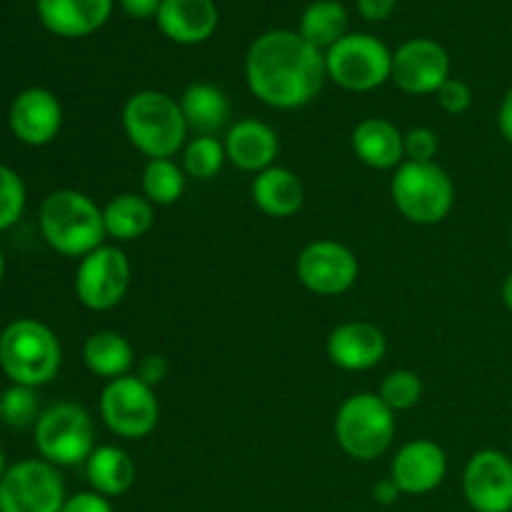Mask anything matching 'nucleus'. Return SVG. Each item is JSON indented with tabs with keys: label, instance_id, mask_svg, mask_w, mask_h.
Returning <instances> with one entry per match:
<instances>
[{
	"label": "nucleus",
	"instance_id": "nucleus-1",
	"mask_svg": "<svg viewBox=\"0 0 512 512\" xmlns=\"http://www.w3.org/2000/svg\"><path fill=\"white\" fill-rule=\"evenodd\" d=\"M325 78V53L295 30H268L245 55L250 93L270 108L295 110L313 103Z\"/></svg>",
	"mask_w": 512,
	"mask_h": 512
},
{
	"label": "nucleus",
	"instance_id": "nucleus-12",
	"mask_svg": "<svg viewBox=\"0 0 512 512\" xmlns=\"http://www.w3.org/2000/svg\"><path fill=\"white\" fill-rule=\"evenodd\" d=\"M298 280L315 295H343L355 285L360 273L358 258L338 240H315L305 245L295 263Z\"/></svg>",
	"mask_w": 512,
	"mask_h": 512
},
{
	"label": "nucleus",
	"instance_id": "nucleus-7",
	"mask_svg": "<svg viewBox=\"0 0 512 512\" xmlns=\"http://www.w3.org/2000/svg\"><path fill=\"white\" fill-rule=\"evenodd\" d=\"M33 440L40 458L55 468L88 463L95 450L93 418L75 403L50 405L35 423Z\"/></svg>",
	"mask_w": 512,
	"mask_h": 512
},
{
	"label": "nucleus",
	"instance_id": "nucleus-5",
	"mask_svg": "<svg viewBox=\"0 0 512 512\" xmlns=\"http://www.w3.org/2000/svg\"><path fill=\"white\" fill-rule=\"evenodd\" d=\"M390 195L405 220L415 225H435L453 210L455 185L438 163L405 160L395 168Z\"/></svg>",
	"mask_w": 512,
	"mask_h": 512
},
{
	"label": "nucleus",
	"instance_id": "nucleus-19",
	"mask_svg": "<svg viewBox=\"0 0 512 512\" xmlns=\"http://www.w3.org/2000/svg\"><path fill=\"white\" fill-rule=\"evenodd\" d=\"M155 20L173 43L198 45L213 38L220 15L213 0H163Z\"/></svg>",
	"mask_w": 512,
	"mask_h": 512
},
{
	"label": "nucleus",
	"instance_id": "nucleus-2",
	"mask_svg": "<svg viewBox=\"0 0 512 512\" xmlns=\"http://www.w3.org/2000/svg\"><path fill=\"white\" fill-rule=\"evenodd\" d=\"M40 235L55 253L65 258H85L105 245L103 208L80 190H55L43 200L38 213Z\"/></svg>",
	"mask_w": 512,
	"mask_h": 512
},
{
	"label": "nucleus",
	"instance_id": "nucleus-23",
	"mask_svg": "<svg viewBox=\"0 0 512 512\" xmlns=\"http://www.w3.org/2000/svg\"><path fill=\"white\" fill-rule=\"evenodd\" d=\"M135 475L138 470L133 458L115 445H98L85 463V478L90 488L108 500L128 493L135 483Z\"/></svg>",
	"mask_w": 512,
	"mask_h": 512
},
{
	"label": "nucleus",
	"instance_id": "nucleus-17",
	"mask_svg": "<svg viewBox=\"0 0 512 512\" xmlns=\"http://www.w3.org/2000/svg\"><path fill=\"white\" fill-rule=\"evenodd\" d=\"M328 358L330 363L343 370H370L385 358L388 353V340L383 330L365 320H350V323L338 325L328 335Z\"/></svg>",
	"mask_w": 512,
	"mask_h": 512
},
{
	"label": "nucleus",
	"instance_id": "nucleus-26",
	"mask_svg": "<svg viewBox=\"0 0 512 512\" xmlns=\"http://www.w3.org/2000/svg\"><path fill=\"white\" fill-rule=\"evenodd\" d=\"M83 360L90 373L110 383V380L130 375V368L135 365V353L125 335L115 333V330H98L85 340Z\"/></svg>",
	"mask_w": 512,
	"mask_h": 512
},
{
	"label": "nucleus",
	"instance_id": "nucleus-34",
	"mask_svg": "<svg viewBox=\"0 0 512 512\" xmlns=\"http://www.w3.org/2000/svg\"><path fill=\"white\" fill-rule=\"evenodd\" d=\"M435 98H438L440 108H443L445 113L463 115L465 110H468L470 105H473V90H470V85L465 83V80L448 78L438 88Z\"/></svg>",
	"mask_w": 512,
	"mask_h": 512
},
{
	"label": "nucleus",
	"instance_id": "nucleus-38",
	"mask_svg": "<svg viewBox=\"0 0 512 512\" xmlns=\"http://www.w3.org/2000/svg\"><path fill=\"white\" fill-rule=\"evenodd\" d=\"M160 5H163V0H120V8H123L130 18H138V20L155 18Z\"/></svg>",
	"mask_w": 512,
	"mask_h": 512
},
{
	"label": "nucleus",
	"instance_id": "nucleus-43",
	"mask_svg": "<svg viewBox=\"0 0 512 512\" xmlns=\"http://www.w3.org/2000/svg\"><path fill=\"white\" fill-rule=\"evenodd\" d=\"M3 278H5V255L3 250H0V283H3Z\"/></svg>",
	"mask_w": 512,
	"mask_h": 512
},
{
	"label": "nucleus",
	"instance_id": "nucleus-11",
	"mask_svg": "<svg viewBox=\"0 0 512 512\" xmlns=\"http://www.w3.org/2000/svg\"><path fill=\"white\" fill-rule=\"evenodd\" d=\"M130 288V260L118 245H100L80 258L75 270V295L95 313L113 310L123 303Z\"/></svg>",
	"mask_w": 512,
	"mask_h": 512
},
{
	"label": "nucleus",
	"instance_id": "nucleus-30",
	"mask_svg": "<svg viewBox=\"0 0 512 512\" xmlns=\"http://www.w3.org/2000/svg\"><path fill=\"white\" fill-rule=\"evenodd\" d=\"M40 405L35 388H25V385H10L8 390L0 393V420L8 428L23 430L38 423Z\"/></svg>",
	"mask_w": 512,
	"mask_h": 512
},
{
	"label": "nucleus",
	"instance_id": "nucleus-27",
	"mask_svg": "<svg viewBox=\"0 0 512 512\" xmlns=\"http://www.w3.org/2000/svg\"><path fill=\"white\" fill-rule=\"evenodd\" d=\"M298 33L313 48L330 50L340 38L348 35V10L338 0H315L305 8Z\"/></svg>",
	"mask_w": 512,
	"mask_h": 512
},
{
	"label": "nucleus",
	"instance_id": "nucleus-40",
	"mask_svg": "<svg viewBox=\"0 0 512 512\" xmlns=\"http://www.w3.org/2000/svg\"><path fill=\"white\" fill-rule=\"evenodd\" d=\"M498 130L505 140L512 145V88L505 93L503 103L498 110Z\"/></svg>",
	"mask_w": 512,
	"mask_h": 512
},
{
	"label": "nucleus",
	"instance_id": "nucleus-39",
	"mask_svg": "<svg viewBox=\"0 0 512 512\" xmlns=\"http://www.w3.org/2000/svg\"><path fill=\"white\" fill-rule=\"evenodd\" d=\"M400 495L403 493H400V488L390 478L378 480V483L373 485V498H375V503H380V505H393Z\"/></svg>",
	"mask_w": 512,
	"mask_h": 512
},
{
	"label": "nucleus",
	"instance_id": "nucleus-32",
	"mask_svg": "<svg viewBox=\"0 0 512 512\" xmlns=\"http://www.w3.org/2000/svg\"><path fill=\"white\" fill-rule=\"evenodd\" d=\"M25 203H28V193H25V183L13 168L0 163V233L13 228L25 213Z\"/></svg>",
	"mask_w": 512,
	"mask_h": 512
},
{
	"label": "nucleus",
	"instance_id": "nucleus-28",
	"mask_svg": "<svg viewBox=\"0 0 512 512\" xmlns=\"http://www.w3.org/2000/svg\"><path fill=\"white\" fill-rule=\"evenodd\" d=\"M185 170L173 158L148 160L140 175V188L143 195L158 208L175 205L185 193Z\"/></svg>",
	"mask_w": 512,
	"mask_h": 512
},
{
	"label": "nucleus",
	"instance_id": "nucleus-25",
	"mask_svg": "<svg viewBox=\"0 0 512 512\" xmlns=\"http://www.w3.org/2000/svg\"><path fill=\"white\" fill-rule=\"evenodd\" d=\"M103 223L108 238L118 240V243H130V240L143 238L153 228L155 205L145 195L120 193L105 203Z\"/></svg>",
	"mask_w": 512,
	"mask_h": 512
},
{
	"label": "nucleus",
	"instance_id": "nucleus-13",
	"mask_svg": "<svg viewBox=\"0 0 512 512\" xmlns=\"http://www.w3.org/2000/svg\"><path fill=\"white\" fill-rule=\"evenodd\" d=\"M463 495L475 512H512V458L478 450L463 470Z\"/></svg>",
	"mask_w": 512,
	"mask_h": 512
},
{
	"label": "nucleus",
	"instance_id": "nucleus-33",
	"mask_svg": "<svg viewBox=\"0 0 512 512\" xmlns=\"http://www.w3.org/2000/svg\"><path fill=\"white\" fill-rule=\"evenodd\" d=\"M405 148V160L410 163H435V155H438V133L433 128H425V125H418V128H410L403 138Z\"/></svg>",
	"mask_w": 512,
	"mask_h": 512
},
{
	"label": "nucleus",
	"instance_id": "nucleus-29",
	"mask_svg": "<svg viewBox=\"0 0 512 512\" xmlns=\"http://www.w3.org/2000/svg\"><path fill=\"white\" fill-rule=\"evenodd\" d=\"M228 163L225 145L215 135H195L183 148V170L188 178L213 180Z\"/></svg>",
	"mask_w": 512,
	"mask_h": 512
},
{
	"label": "nucleus",
	"instance_id": "nucleus-6",
	"mask_svg": "<svg viewBox=\"0 0 512 512\" xmlns=\"http://www.w3.org/2000/svg\"><path fill=\"white\" fill-rule=\"evenodd\" d=\"M335 438L345 455L360 463L388 453L395 438V413L378 393H355L335 415Z\"/></svg>",
	"mask_w": 512,
	"mask_h": 512
},
{
	"label": "nucleus",
	"instance_id": "nucleus-20",
	"mask_svg": "<svg viewBox=\"0 0 512 512\" xmlns=\"http://www.w3.org/2000/svg\"><path fill=\"white\" fill-rule=\"evenodd\" d=\"M113 0H38V18L60 38H85L108 23Z\"/></svg>",
	"mask_w": 512,
	"mask_h": 512
},
{
	"label": "nucleus",
	"instance_id": "nucleus-24",
	"mask_svg": "<svg viewBox=\"0 0 512 512\" xmlns=\"http://www.w3.org/2000/svg\"><path fill=\"white\" fill-rule=\"evenodd\" d=\"M180 108H183L188 128L198 135H215L230 123V115H233L225 90L213 83L188 85L180 98Z\"/></svg>",
	"mask_w": 512,
	"mask_h": 512
},
{
	"label": "nucleus",
	"instance_id": "nucleus-15",
	"mask_svg": "<svg viewBox=\"0 0 512 512\" xmlns=\"http://www.w3.org/2000/svg\"><path fill=\"white\" fill-rule=\"evenodd\" d=\"M8 125L23 145L43 148L53 143L63 128V105L50 90L28 88L10 103Z\"/></svg>",
	"mask_w": 512,
	"mask_h": 512
},
{
	"label": "nucleus",
	"instance_id": "nucleus-42",
	"mask_svg": "<svg viewBox=\"0 0 512 512\" xmlns=\"http://www.w3.org/2000/svg\"><path fill=\"white\" fill-rule=\"evenodd\" d=\"M5 470H8V465H5V455H3V448H0V480H3Z\"/></svg>",
	"mask_w": 512,
	"mask_h": 512
},
{
	"label": "nucleus",
	"instance_id": "nucleus-44",
	"mask_svg": "<svg viewBox=\"0 0 512 512\" xmlns=\"http://www.w3.org/2000/svg\"><path fill=\"white\" fill-rule=\"evenodd\" d=\"M0 423H3V420H0Z\"/></svg>",
	"mask_w": 512,
	"mask_h": 512
},
{
	"label": "nucleus",
	"instance_id": "nucleus-10",
	"mask_svg": "<svg viewBox=\"0 0 512 512\" xmlns=\"http://www.w3.org/2000/svg\"><path fill=\"white\" fill-rule=\"evenodd\" d=\"M65 500L63 475L43 458L8 465L0 480V512H60Z\"/></svg>",
	"mask_w": 512,
	"mask_h": 512
},
{
	"label": "nucleus",
	"instance_id": "nucleus-9",
	"mask_svg": "<svg viewBox=\"0 0 512 512\" xmlns=\"http://www.w3.org/2000/svg\"><path fill=\"white\" fill-rule=\"evenodd\" d=\"M100 418L118 438H148L158 428L160 420L155 388L145 385L138 375H123V378L110 380L100 393Z\"/></svg>",
	"mask_w": 512,
	"mask_h": 512
},
{
	"label": "nucleus",
	"instance_id": "nucleus-22",
	"mask_svg": "<svg viewBox=\"0 0 512 512\" xmlns=\"http://www.w3.org/2000/svg\"><path fill=\"white\" fill-rule=\"evenodd\" d=\"M250 193H253V203L258 205V210H263L270 218H290L303 208L305 200L303 180L293 170L280 168V165L255 175Z\"/></svg>",
	"mask_w": 512,
	"mask_h": 512
},
{
	"label": "nucleus",
	"instance_id": "nucleus-36",
	"mask_svg": "<svg viewBox=\"0 0 512 512\" xmlns=\"http://www.w3.org/2000/svg\"><path fill=\"white\" fill-rule=\"evenodd\" d=\"M168 360L163 358V355H143L138 363V378L143 380L145 385H150V388H158L160 383H163L165 378H168Z\"/></svg>",
	"mask_w": 512,
	"mask_h": 512
},
{
	"label": "nucleus",
	"instance_id": "nucleus-16",
	"mask_svg": "<svg viewBox=\"0 0 512 512\" xmlns=\"http://www.w3.org/2000/svg\"><path fill=\"white\" fill-rule=\"evenodd\" d=\"M448 475V455L433 440H410L390 463V480L403 495H428L443 485Z\"/></svg>",
	"mask_w": 512,
	"mask_h": 512
},
{
	"label": "nucleus",
	"instance_id": "nucleus-3",
	"mask_svg": "<svg viewBox=\"0 0 512 512\" xmlns=\"http://www.w3.org/2000/svg\"><path fill=\"white\" fill-rule=\"evenodd\" d=\"M123 130L138 153L155 160L178 155L190 128L180 100L163 90H138L123 105Z\"/></svg>",
	"mask_w": 512,
	"mask_h": 512
},
{
	"label": "nucleus",
	"instance_id": "nucleus-45",
	"mask_svg": "<svg viewBox=\"0 0 512 512\" xmlns=\"http://www.w3.org/2000/svg\"><path fill=\"white\" fill-rule=\"evenodd\" d=\"M510 458H512V455H510Z\"/></svg>",
	"mask_w": 512,
	"mask_h": 512
},
{
	"label": "nucleus",
	"instance_id": "nucleus-41",
	"mask_svg": "<svg viewBox=\"0 0 512 512\" xmlns=\"http://www.w3.org/2000/svg\"><path fill=\"white\" fill-rule=\"evenodd\" d=\"M503 303H505V308L512 313V273L505 278V283H503Z\"/></svg>",
	"mask_w": 512,
	"mask_h": 512
},
{
	"label": "nucleus",
	"instance_id": "nucleus-8",
	"mask_svg": "<svg viewBox=\"0 0 512 512\" xmlns=\"http://www.w3.org/2000/svg\"><path fill=\"white\" fill-rule=\"evenodd\" d=\"M325 70L333 83L353 93L380 88L393 75V53L383 40L368 33H348L325 50Z\"/></svg>",
	"mask_w": 512,
	"mask_h": 512
},
{
	"label": "nucleus",
	"instance_id": "nucleus-31",
	"mask_svg": "<svg viewBox=\"0 0 512 512\" xmlns=\"http://www.w3.org/2000/svg\"><path fill=\"white\" fill-rule=\"evenodd\" d=\"M378 398L393 413H403V410L415 408L420 403V398H423V380L413 370H393L380 383Z\"/></svg>",
	"mask_w": 512,
	"mask_h": 512
},
{
	"label": "nucleus",
	"instance_id": "nucleus-21",
	"mask_svg": "<svg viewBox=\"0 0 512 512\" xmlns=\"http://www.w3.org/2000/svg\"><path fill=\"white\" fill-rule=\"evenodd\" d=\"M405 133L385 118H365L350 135L353 153L360 163L375 170H395L405 163Z\"/></svg>",
	"mask_w": 512,
	"mask_h": 512
},
{
	"label": "nucleus",
	"instance_id": "nucleus-14",
	"mask_svg": "<svg viewBox=\"0 0 512 512\" xmlns=\"http://www.w3.org/2000/svg\"><path fill=\"white\" fill-rule=\"evenodd\" d=\"M450 78V55L430 38H413L393 53V80L408 95H435Z\"/></svg>",
	"mask_w": 512,
	"mask_h": 512
},
{
	"label": "nucleus",
	"instance_id": "nucleus-18",
	"mask_svg": "<svg viewBox=\"0 0 512 512\" xmlns=\"http://www.w3.org/2000/svg\"><path fill=\"white\" fill-rule=\"evenodd\" d=\"M223 145L225 155H228V160L235 168L255 175L273 168L280 150L278 133H275L268 123L255 118H245L238 120L235 125H230Z\"/></svg>",
	"mask_w": 512,
	"mask_h": 512
},
{
	"label": "nucleus",
	"instance_id": "nucleus-35",
	"mask_svg": "<svg viewBox=\"0 0 512 512\" xmlns=\"http://www.w3.org/2000/svg\"><path fill=\"white\" fill-rule=\"evenodd\" d=\"M60 512H113V505L95 490H85V493L70 495Z\"/></svg>",
	"mask_w": 512,
	"mask_h": 512
},
{
	"label": "nucleus",
	"instance_id": "nucleus-4",
	"mask_svg": "<svg viewBox=\"0 0 512 512\" xmlns=\"http://www.w3.org/2000/svg\"><path fill=\"white\" fill-rule=\"evenodd\" d=\"M60 363L58 335L40 320L18 318L0 333V370L13 385L43 388L58 375Z\"/></svg>",
	"mask_w": 512,
	"mask_h": 512
},
{
	"label": "nucleus",
	"instance_id": "nucleus-37",
	"mask_svg": "<svg viewBox=\"0 0 512 512\" xmlns=\"http://www.w3.org/2000/svg\"><path fill=\"white\" fill-rule=\"evenodd\" d=\"M395 5H398V0H358L360 15L370 23H380V20L390 18Z\"/></svg>",
	"mask_w": 512,
	"mask_h": 512
}]
</instances>
